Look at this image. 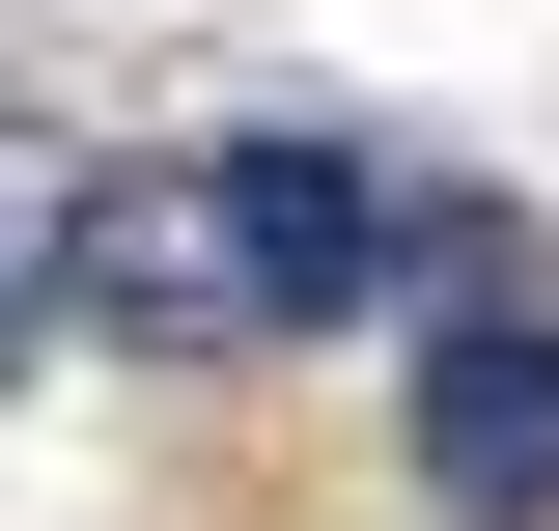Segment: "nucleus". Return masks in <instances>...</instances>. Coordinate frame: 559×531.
<instances>
[{
	"mask_svg": "<svg viewBox=\"0 0 559 531\" xmlns=\"http://www.w3.org/2000/svg\"><path fill=\"white\" fill-rule=\"evenodd\" d=\"M28 308L112 335V364H252V335L392 308V197L336 140H140V168H57L28 197Z\"/></svg>",
	"mask_w": 559,
	"mask_h": 531,
	"instance_id": "nucleus-1",
	"label": "nucleus"
},
{
	"mask_svg": "<svg viewBox=\"0 0 559 531\" xmlns=\"http://www.w3.org/2000/svg\"><path fill=\"white\" fill-rule=\"evenodd\" d=\"M419 475H448V531H532L559 504V308L532 280H476V308L419 335Z\"/></svg>",
	"mask_w": 559,
	"mask_h": 531,
	"instance_id": "nucleus-2",
	"label": "nucleus"
},
{
	"mask_svg": "<svg viewBox=\"0 0 559 531\" xmlns=\"http://www.w3.org/2000/svg\"><path fill=\"white\" fill-rule=\"evenodd\" d=\"M0 308H28V197H0Z\"/></svg>",
	"mask_w": 559,
	"mask_h": 531,
	"instance_id": "nucleus-3",
	"label": "nucleus"
}]
</instances>
